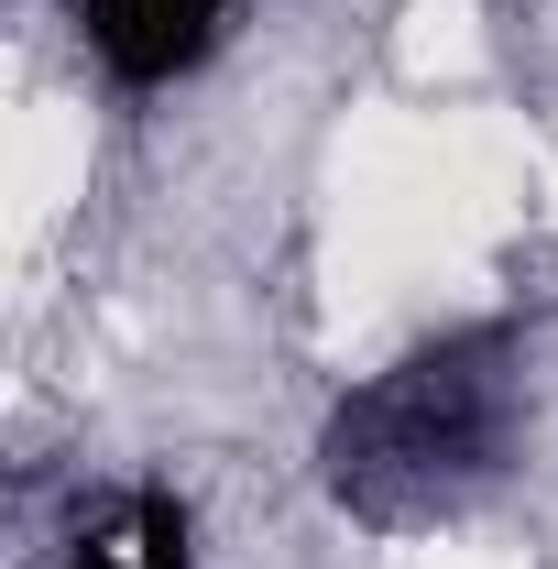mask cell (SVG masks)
Returning a JSON list of instances; mask_svg holds the SVG:
<instances>
[{"label": "cell", "mask_w": 558, "mask_h": 569, "mask_svg": "<svg viewBox=\"0 0 558 569\" xmlns=\"http://www.w3.org/2000/svg\"><path fill=\"white\" fill-rule=\"evenodd\" d=\"M504 438V372L492 340H449V351L406 361L395 383L350 395L329 427V482L372 515H395L406 493H449L460 471H482Z\"/></svg>", "instance_id": "obj_1"}, {"label": "cell", "mask_w": 558, "mask_h": 569, "mask_svg": "<svg viewBox=\"0 0 558 569\" xmlns=\"http://www.w3.org/2000/svg\"><path fill=\"white\" fill-rule=\"evenodd\" d=\"M241 11H252V0H67L77 56L110 77L121 99L187 88V77L230 44V22H241Z\"/></svg>", "instance_id": "obj_2"}, {"label": "cell", "mask_w": 558, "mask_h": 569, "mask_svg": "<svg viewBox=\"0 0 558 569\" xmlns=\"http://www.w3.org/2000/svg\"><path fill=\"white\" fill-rule=\"evenodd\" d=\"M67 569H198V515L165 482H121L67 526Z\"/></svg>", "instance_id": "obj_3"}]
</instances>
